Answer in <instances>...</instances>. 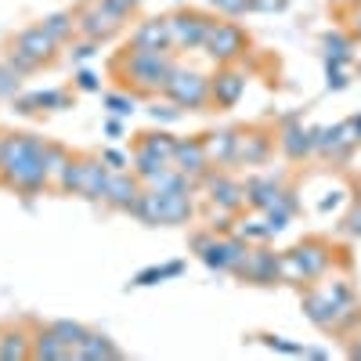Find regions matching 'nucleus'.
Here are the masks:
<instances>
[{
  "mask_svg": "<svg viewBox=\"0 0 361 361\" xmlns=\"http://www.w3.org/2000/svg\"><path fill=\"white\" fill-rule=\"evenodd\" d=\"M47 33L62 44V40H69L73 33H76V15H69V11H58V15H47L44 22H40Z\"/></svg>",
  "mask_w": 361,
  "mask_h": 361,
  "instance_id": "18",
  "label": "nucleus"
},
{
  "mask_svg": "<svg viewBox=\"0 0 361 361\" xmlns=\"http://www.w3.org/2000/svg\"><path fill=\"white\" fill-rule=\"evenodd\" d=\"M357 29H361V15H357Z\"/></svg>",
  "mask_w": 361,
  "mask_h": 361,
  "instance_id": "31",
  "label": "nucleus"
},
{
  "mask_svg": "<svg viewBox=\"0 0 361 361\" xmlns=\"http://www.w3.org/2000/svg\"><path fill=\"white\" fill-rule=\"evenodd\" d=\"M109 177L112 173H109L105 159H69L62 177H58V188H62V192H76L83 199H102Z\"/></svg>",
  "mask_w": 361,
  "mask_h": 361,
  "instance_id": "2",
  "label": "nucleus"
},
{
  "mask_svg": "<svg viewBox=\"0 0 361 361\" xmlns=\"http://www.w3.org/2000/svg\"><path fill=\"white\" fill-rule=\"evenodd\" d=\"M217 11H224V15H243V11H250V0H209Z\"/></svg>",
  "mask_w": 361,
  "mask_h": 361,
  "instance_id": "23",
  "label": "nucleus"
},
{
  "mask_svg": "<svg viewBox=\"0 0 361 361\" xmlns=\"http://www.w3.org/2000/svg\"><path fill=\"white\" fill-rule=\"evenodd\" d=\"M90 54H98V40H87V44H80V47L73 51V62H87Z\"/></svg>",
  "mask_w": 361,
  "mask_h": 361,
  "instance_id": "27",
  "label": "nucleus"
},
{
  "mask_svg": "<svg viewBox=\"0 0 361 361\" xmlns=\"http://www.w3.org/2000/svg\"><path fill=\"white\" fill-rule=\"evenodd\" d=\"M289 0H250V11H282Z\"/></svg>",
  "mask_w": 361,
  "mask_h": 361,
  "instance_id": "26",
  "label": "nucleus"
},
{
  "mask_svg": "<svg viewBox=\"0 0 361 361\" xmlns=\"http://www.w3.org/2000/svg\"><path fill=\"white\" fill-rule=\"evenodd\" d=\"M177 116H180V105H163V109L156 105L152 109V119H166V123H170V119H177Z\"/></svg>",
  "mask_w": 361,
  "mask_h": 361,
  "instance_id": "28",
  "label": "nucleus"
},
{
  "mask_svg": "<svg viewBox=\"0 0 361 361\" xmlns=\"http://www.w3.org/2000/svg\"><path fill=\"white\" fill-rule=\"evenodd\" d=\"M243 90H246V76H238V73H221L214 76V83H209V98H214L217 105H235L238 98H243Z\"/></svg>",
  "mask_w": 361,
  "mask_h": 361,
  "instance_id": "12",
  "label": "nucleus"
},
{
  "mask_svg": "<svg viewBox=\"0 0 361 361\" xmlns=\"http://www.w3.org/2000/svg\"><path fill=\"white\" fill-rule=\"evenodd\" d=\"M235 134L231 130H224V134H209V141H206V156H209V163L214 159H221V163H228V159H235Z\"/></svg>",
  "mask_w": 361,
  "mask_h": 361,
  "instance_id": "17",
  "label": "nucleus"
},
{
  "mask_svg": "<svg viewBox=\"0 0 361 361\" xmlns=\"http://www.w3.org/2000/svg\"><path fill=\"white\" fill-rule=\"evenodd\" d=\"M202 260L209 267H217V271H243L246 264V250L238 246V243H209L202 250Z\"/></svg>",
  "mask_w": 361,
  "mask_h": 361,
  "instance_id": "11",
  "label": "nucleus"
},
{
  "mask_svg": "<svg viewBox=\"0 0 361 361\" xmlns=\"http://www.w3.org/2000/svg\"><path fill=\"white\" fill-rule=\"evenodd\" d=\"M47 329H51V333H54L58 340H62V343H66L73 354H76V347L87 340V329H83L80 322H51Z\"/></svg>",
  "mask_w": 361,
  "mask_h": 361,
  "instance_id": "19",
  "label": "nucleus"
},
{
  "mask_svg": "<svg viewBox=\"0 0 361 361\" xmlns=\"http://www.w3.org/2000/svg\"><path fill=\"white\" fill-rule=\"evenodd\" d=\"M173 166L185 173V177H202L206 166H209L206 141H177V148H173Z\"/></svg>",
  "mask_w": 361,
  "mask_h": 361,
  "instance_id": "9",
  "label": "nucleus"
},
{
  "mask_svg": "<svg viewBox=\"0 0 361 361\" xmlns=\"http://www.w3.org/2000/svg\"><path fill=\"white\" fill-rule=\"evenodd\" d=\"M141 148H148L152 156H159V159H166V163H173V148H177V141L170 137V134H145V141H141Z\"/></svg>",
  "mask_w": 361,
  "mask_h": 361,
  "instance_id": "20",
  "label": "nucleus"
},
{
  "mask_svg": "<svg viewBox=\"0 0 361 361\" xmlns=\"http://www.w3.org/2000/svg\"><path fill=\"white\" fill-rule=\"evenodd\" d=\"M206 54L217 58V62H231L246 51V37L243 29L231 25V22H209V33H206Z\"/></svg>",
  "mask_w": 361,
  "mask_h": 361,
  "instance_id": "6",
  "label": "nucleus"
},
{
  "mask_svg": "<svg viewBox=\"0 0 361 361\" xmlns=\"http://www.w3.org/2000/svg\"><path fill=\"white\" fill-rule=\"evenodd\" d=\"M18 76H22V73H15L11 66H0V98L18 94Z\"/></svg>",
  "mask_w": 361,
  "mask_h": 361,
  "instance_id": "22",
  "label": "nucleus"
},
{
  "mask_svg": "<svg viewBox=\"0 0 361 361\" xmlns=\"http://www.w3.org/2000/svg\"><path fill=\"white\" fill-rule=\"evenodd\" d=\"M66 105H69V94H62V90H33V94L15 102V109L25 116H33L40 109H66Z\"/></svg>",
  "mask_w": 361,
  "mask_h": 361,
  "instance_id": "13",
  "label": "nucleus"
},
{
  "mask_svg": "<svg viewBox=\"0 0 361 361\" xmlns=\"http://www.w3.org/2000/svg\"><path fill=\"white\" fill-rule=\"evenodd\" d=\"M0 357H33V347H25L22 333H4L0 336Z\"/></svg>",
  "mask_w": 361,
  "mask_h": 361,
  "instance_id": "21",
  "label": "nucleus"
},
{
  "mask_svg": "<svg viewBox=\"0 0 361 361\" xmlns=\"http://www.w3.org/2000/svg\"><path fill=\"white\" fill-rule=\"evenodd\" d=\"M137 199H141V185H137L134 177H123V173L116 170V173L109 177V185H105L102 202H109L112 209H134Z\"/></svg>",
  "mask_w": 361,
  "mask_h": 361,
  "instance_id": "10",
  "label": "nucleus"
},
{
  "mask_svg": "<svg viewBox=\"0 0 361 361\" xmlns=\"http://www.w3.org/2000/svg\"><path fill=\"white\" fill-rule=\"evenodd\" d=\"M105 105H109L116 116H127V112H134V98H123V94H109V98H105Z\"/></svg>",
  "mask_w": 361,
  "mask_h": 361,
  "instance_id": "24",
  "label": "nucleus"
},
{
  "mask_svg": "<svg viewBox=\"0 0 361 361\" xmlns=\"http://www.w3.org/2000/svg\"><path fill=\"white\" fill-rule=\"evenodd\" d=\"M102 159H105V166H109V170H123V166L130 163V159H127L123 152H116V148H109V152H102Z\"/></svg>",
  "mask_w": 361,
  "mask_h": 361,
  "instance_id": "25",
  "label": "nucleus"
},
{
  "mask_svg": "<svg viewBox=\"0 0 361 361\" xmlns=\"http://www.w3.org/2000/svg\"><path fill=\"white\" fill-rule=\"evenodd\" d=\"M76 83H80L83 90H98V87H102V83H98V76H94V73H87V69L76 76Z\"/></svg>",
  "mask_w": 361,
  "mask_h": 361,
  "instance_id": "29",
  "label": "nucleus"
},
{
  "mask_svg": "<svg viewBox=\"0 0 361 361\" xmlns=\"http://www.w3.org/2000/svg\"><path fill=\"white\" fill-rule=\"evenodd\" d=\"M163 94H170L173 105L180 109H202L206 98H209V83L199 76V73H188V69H173L170 83L163 87Z\"/></svg>",
  "mask_w": 361,
  "mask_h": 361,
  "instance_id": "5",
  "label": "nucleus"
},
{
  "mask_svg": "<svg viewBox=\"0 0 361 361\" xmlns=\"http://www.w3.org/2000/svg\"><path fill=\"white\" fill-rule=\"evenodd\" d=\"M33 357H73V350L58 340L51 329H44V333L33 340Z\"/></svg>",
  "mask_w": 361,
  "mask_h": 361,
  "instance_id": "16",
  "label": "nucleus"
},
{
  "mask_svg": "<svg viewBox=\"0 0 361 361\" xmlns=\"http://www.w3.org/2000/svg\"><path fill=\"white\" fill-rule=\"evenodd\" d=\"M119 66H127V76L145 90H163L177 69L166 51H127V58Z\"/></svg>",
  "mask_w": 361,
  "mask_h": 361,
  "instance_id": "3",
  "label": "nucleus"
},
{
  "mask_svg": "<svg viewBox=\"0 0 361 361\" xmlns=\"http://www.w3.org/2000/svg\"><path fill=\"white\" fill-rule=\"evenodd\" d=\"M54 47H58V40L47 33L44 25H29V29H22V33L15 37L11 54H8V66L15 73H33V69H40L47 58L54 54Z\"/></svg>",
  "mask_w": 361,
  "mask_h": 361,
  "instance_id": "1",
  "label": "nucleus"
},
{
  "mask_svg": "<svg viewBox=\"0 0 361 361\" xmlns=\"http://www.w3.org/2000/svg\"><path fill=\"white\" fill-rule=\"evenodd\" d=\"M166 25H170V44L173 47H202L206 44V33H209V18L199 15V11L170 15Z\"/></svg>",
  "mask_w": 361,
  "mask_h": 361,
  "instance_id": "7",
  "label": "nucleus"
},
{
  "mask_svg": "<svg viewBox=\"0 0 361 361\" xmlns=\"http://www.w3.org/2000/svg\"><path fill=\"white\" fill-rule=\"evenodd\" d=\"M243 195H246V192H243V188H235L228 177H209V199H214V202H221V206L235 209Z\"/></svg>",
  "mask_w": 361,
  "mask_h": 361,
  "instance_id": "15",
  "label": "nucleus"
},
{
  "mask_svg": "<svg viewBox=\"0 0 361 361\" xmlns=\"http://www.w3.org/2000/svg\"><path fill=\"white\" fill-rule=\"evenodd\" d=\"M130 4H141V0H130Z\"/></svg>",
  "mask_w": 361,
  "mask_h": 361,
  "instance_id": "32",
  "label": "nucleus"
},
{
  "mask_svg": "<svg viewBox=\"0 0 361 361\" xmlns=\"http://www.w3.org/2000/svg\"><path fill=\"white\" fill-rule=\"evenodd\" d=\"M73 357H123V350L112 347L105 336H94V333H87V340L76 347Z\"/></svg>",
  "mask_w": 361,
  "mask_h": 361,
  "instance_id": "14",
  "label": "nucleus"
},
{
  "mask_svg": "<svg viewBox=\"0 0 361 361\" xmlns=\"http://www.w3.org/2000/svg\"><path fill=\"white\" fill-rule=\"evenodd\" d=\"M123 22L127 18H119L109 4H102V0H90V4L76 15V29L87 37V40H109V37H116L119 29H123Z\"/></svg>",
  "mask_w": 361,
  "mask_h": 361,
  "instance_id": "4",
  "label": "nucleus"
},
{
  "mask_svg": "<svg viewBox=\"0 0 361 361\" xmlns=\"http://www.w3.org/2000/svg\"><path fill=\"white\" fill-rule=\"evenodd\" d=\"M130 47L134 51H166L170 47V25L166 18H148L130 33Z\"/></svg>",
  "mask_w": 361,
  "mask_h": 361,
  "instance_id": "8",
  "label": "nucleus"
},
{
  "mask_svg": "<svg viewBox=\"0 0 361 361\" xmlns=\"http://www.w3.org/2000/svg\"><path fill=\"white\" fill-rule=\"evenodd\" d=\"M0 148H4V134H0Z\"/></svg>",
  "mask_w": 361,
  "mask_h": 361,
  "instance_id": "30",
  "label": "nucleus"
}]
</instances>
